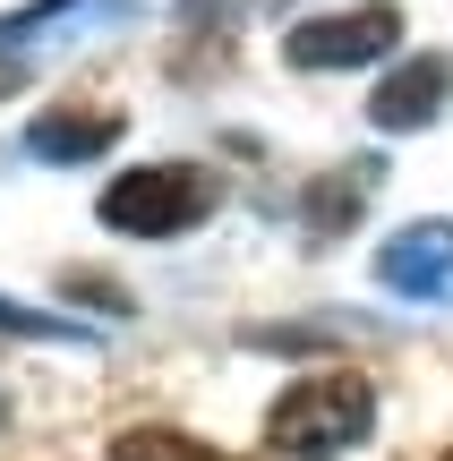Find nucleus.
Masks as SVG:
<instances>
[{"mask_svg":"<svg viewBox=\"0 0 453 461\" xmlns=\"http://www.w3.org/2000/svg\"><path fill=\"white\" fill-rule=\"evenodd\" d=\"M368 428H376V384L351 376V367H325V376H300L266 411V453H283V461H334V453H351Z\"/></svg>","mask_w":453,"mask_h":461,"instance_id":"nucleus-1","label":"nucleus"},{"mask_svg":"<svg viewBox=\"0 0 453 461\" xmlns=\"http://www.w3.org/2000/svg\"><path fill=\"white\" fill-rule=\"evenodd\" d=\"M214 197H222L214 171H197V163H146V171H120V180L103 188L95 214L112 230H129V240H171V230H188V222L214 214Z\"/></svg>","mask_w":453,"mask_h":461,"instance_id":"nucleus-2","label":"nucleus"},{"mask_svg":"<svg viewBox=\"0 0 453 461\" xmlns=\"http://www.w3.org/2000/svg\"><path fill=\"white\" fill-rule=\"evenodd\" d=\"M394 43H403V17H394L385 0H368V9H334V17L291 26L283 60L291 68H368V60H385Z\"/></svg>","mask_w":453,"mask_h":461,"instance_id":"nucleus-3","label":"nucleus"},{"mask_svg":"<svg viewBox=\"0 0 453 461\" xmlns=\"http://www.w3.org/2000/svg\"><path fill=\"white\" fill-rule=\"evenodd\" d=\"M129 17L137 0H34V9L0 17V60H43V51H68L77 34H112Z\"/></svg>","mask_w":453,"mask_h":461,"instance_id":"nucleus-4","label":"nucleus"},{"mask_svg":"<svg viewBox=\"0 0 453 461\" xmlns=\"http://www.w3.org/2000/svg\"><path fill=\"white\" fill-rule=\"evenodd\" d=\"M376 282L428 308H453V222H403L376 248Z\"/></svg>","mask_w":453,"mask_h":461,"instance_id":"nucleus-5","label":"nucleus"},{"mask_svg":"<svg viewBox=\"0 0 453 461\" xmlns=\"http://www.w3.org/2000/svg\"><path fill=\"white\" fill-rule=\"evenodd\" d=\"M445 95H453V60H411V68H394V77L376 86L368 120H376L385 137H403V129H428Z\"/></svg>","mask_w":453,"mask_h":461,"instance_id":"nucleus-6","label":"nucleus"},{"mask_svg":"<svg viewBox=\"0 0 453 461\" xmlns=\"http://www.w3.org/2000/svg\"><path fill=\"white\" fill-rule=\"evenodd\" d=\"M120 146V112H43L26 129L34 163H95V154Z\"/></svg>","mask_w":453,"mask_h":461,"instance_id":"nucleus-7","label":"nucleus"},{"mask_svg":"<svg viewBox=\"0 0 453 461\" xmlns=\"http://www.w3.org/2000/svg\"><path fill=\"white\" fill-rule=\"evenodd\" d=\"M112 461H231V453L197 445V436H180V428H129L112 445Z\"/></svg>","mask_w":453,"mask_h":461,"instance_id":"nucleus-8","label":"nucleus"},{"mask_svg":"<svg viewBox=\"0 0 453 461\" xmlns=\"http://www.w3.org/2000/svg\"><path fill=\"white\" fill-rule=\"evenodd\" d=\"M0 333H26V342H95L77 316H43V308H17V299H0Z\"/></svg>","mask_w":453,"mask_h":461,"instance_id":"nucleus-9","label":"nucleus"},{"mask_svg":"<svg viewBox=\"0 0 453 461\" xmlns=\"http://www.w3.org/2000/svg\"><path fill=\"white\" fill-rule=\"evenodd\" d=\"M188 17H257V9H274V0H180Z\"/></svg>","mask_w":453,"mask_h":461,"instance_id":"nucleus-10","label":"nucleus"},{"mask_svg":"<svg viewBox=\"0 0 453 461\" xmlns=\"http://www.w3.org/2000/svg\"><path fill=\"white\" fill-rule=\"evenodd\" d=\"M445 461H453V453H445Z\"/></svg>","mask_w":453,"mask_h":461,"instance_id":"nucleus-11","label":"nucleus"}]
</instances>
